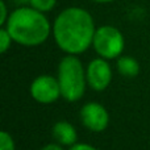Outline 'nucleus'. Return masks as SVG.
<instances>
[{
  "label": "nucleus",
  "mask_w": 150,
  "mask_h": 150,
  "mask_svg": "<svg viewBox=\"0 0 150 150\" xmlns=\"http://www.w3.org/2000/svg\"><path fill=\"white\" fill-rule=\"evenodd\" d=\"M95 21L88 11L80 7H69L55 17L53 37L55 44L67 54H82L92 46Z\"/></svg>",
  "instance_id": "1"
},
{
  "label": "nucleus",
  "mask_w": 150,
  "mask_h": 150,
  "mask_svg": "<svg viewBox=\"0 0 150 150\" xmlns=\"http://www.w3.org/2000/svg\"><path fill=\"white\" fill-rule=\"evenodd\" d=\"M4 28L9 32L13 41L23 46H38L52 33V25L45 13L30 5L16 8L11 12Z\"/></svg>",
  "instance_id": "2"
},
{
  "label": "nucleus",
  "mask_w": 150,
  "mask_h": 150,
  "mask_svg": "<svg viewBox=\"0 0 150 150\" xmlns=\"http://www.w3.org/2000/svg\"><path fill=\"white\" fill-rule=\"evenodd\" d=\"M58 83L65 100L74 103L83 98L87 84L84 69L80 59L74 54H67L58 65Z\"/></svg>",
  "instance_id": "3"
},
{
  "label": "nucleus",
  "mask_w": 150,
  "mask_h": 150,
  "mask_svg": "<svg viewBox=\"0 0 150 150\" xmlns=\"http://www.w3.org/2000/svg\"><path fill=\"white\" fill-rule=\"evenodd\" d=\"M92 47L99 57L105 59H115L122 54L125 47V40L122 33L112 25H103L96 28L93 36Z\"/></svg>",
  "instance_id": "4"
},
{
  "label": "nucleus",
  "mask_w": 150,
  "mask_h": 150,
  "mask_svg": "<svg viewBox=\"0 0 150 150\" xmlns=\"http://www.w3.org/2000/svg\"><path fill=\"white\" fill-rule=\"evenodd\" d=\"M30 95L40 104H52L62 96L58 79L52 75H40L32 82Z\"/></svg>",
  "instance_id": "5"
},
{
  "label": "nucleus",
  "mask_w": 150,
  "mask_h": 150,
  "mask_svg": "<svg viewBox=\"0 0 150 150\" xmlns=\"http://www.w3.org/2000/svg\"><path fill=\"white\" fill-rule=\"evenodd\" d=\"M80 121L91 132H103L109 124V115L105 107L101 104L91 101L82 107L80 109Z\"/></svg>",
  "instance_id": "6"
},
{
  "label": "nucleus",
  "mask_w": 150,
  "mask_h": 150,
  "mask_svg": "<svg viewBox=\"0 0 150 150\" xmlns=\"http://www.w3.org/2000/svg\"><path fill=\"white\" fill-rule=\"evenodd\" d=\"M87 83L92 90L101 92L109 86L112 80V69L105 58H95L87 66L86 70Z\"/></svg>",
  "instance_id": "7"
},
{
  "label": "nucleus",
  "mask_w": 150,
  "mask_h": 150,
  "mask_svg": "<svg viewBox=\"0 0 150 150\" xmlns=\"http://www.w3.org/2000/svg\"><path fill=\"white\" fill-rule=\"evenodd\" d=\"M52 134L54 140L62 146H73L74 144H76L78 140L76 129L74 128V125L65 120L57 121L53 125Z\"/></svg>",
  "instance_id": "8"
},
{
  "label": "nucleus",
  "mask_w": 150,
  "mask_h": 150,
  "mask_svg": "<svg viewBox=\"0 0 150 150\" xmlns=\"http://www.w3.org/2000/svg\"><path fill=\"white\" fill-rule=\"evenodd\" d=\"M117 70L122 76L133 78L140 73V63L132 55H120L117 59Z\"/></svg>",
  "instance_id": "9"
},
{
  "label": "nucleus",
  "mask_w": 150,
  "mask_h": 150,
  "mask_svg": "<svg viewBox=\"0 0 150 150\" xmlns=\"http://www.w3.org/2000/svg\"><path fill=\"white\" fill-rule=\"evenodd\" d=\"M57 4V0H29V5L36 8L37 11L46 13L50 12Z\"/></svg>",
  "instance_id": "10"
},
{
  "label": "nucleus",
  "mask_w": 150,
  "mask_h": 150,
  "mask_svg": "<svg viewBox=\"0 0 150 150\" xmlns=\"http://www.w3.org/2000/svg\"><path fill=\"white\" fill-rule=\"evenodd\" d=\"M12 41L13 40H12V37H11L9 32L3 26V28L0 29V53H1V54H4V53L11 47Z\"/></svg>",
  "instance_id": "11"
},
{
  "label": "nucleus",
  "mask_w": 150,
  "mask_h": 150,
  "mask_svg": "<svg viewBox=\"0 0 150 150\" xmlns=\"http://www.w3.org/2000/svg\"><path fill=\"white\" fill-rule=\"evenodd\" d=\"M0 150H16L12 136L5 130L0 133Z\"/></svg>",
  "instance_id": "12"
},
{
  "label": "nucleus",
  "mask_w": 150,
  "mask_h": 150,
  "mask_svg": "<svg viewBox=\"0 0 150 150\" xmlns=\"http://www.w3.org/2000/svg\"><path fill=\"white\" fill-rule=\"evenodd\" d=\"M8 17H9V15H8V8H7V4H5L4 0H1L0 1V25L4 26L5 23H7Z\"/></svg>",
  "instance_id": "13"
},
{
  "label": "nucleus",
  "mask_w": 150,
  "mask_h": 150,
  "mask_svg": "<svg viewBox=\"0 0 150 150\" xmlns=\"http://www.w3.org/2000/svg\"><path fill=\"white\" fill-rule=\"evenodd\" d=\"M69 150H98V149L92 145H88V144H74L73 146H70Z\"/></svg>",
  "instance_id": "14"
},
{
  "label": "nucleus",
  "mask_w": 150,
  "mask_h": 150,
  "mask_svg": "<svg viewBox=\"0 0 150 150\" xmlns=\"http://www.w3.org/2000/svg\"><path fill=\"white\" fill-rule=\"evenodd\" d=\"M40 150H63L62 145H59V144H47V145H45L42 149Z\"/></svg>",
  "instance_id": "15"
},
{
  "label": "nucleus",
  "mask_w": 150,
  "mask_h": 150,
  "mask_svg": "<svg viewBox=\"0 0 150 150\" xmlns=\"http://www.w3.org/2000/svg\"><path fill=\"white\" fill-rule=\"evenodd\" d=\"M92 1L100 3V4H105V3H112V1H115V0H92Z\"/></svg>",
  "instance_id": "16"
}]
</instances>
